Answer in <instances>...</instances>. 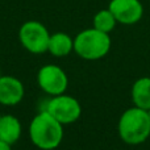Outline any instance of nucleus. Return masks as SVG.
Wrapping results in <instances>:
<instances>
[{"label":"nucleus","instance_id":"nucleus-9","mask_svg":"<svg viewBox=\"0 0 150 150\" xmlns=\"http://www.w3.org/2000/svg\"><path fill=\"white\" fill-rule=\"evenodd\" d=\"M21 137L20 120L12 115L0 116V140L9 144L11 146L16 144Z\"/></svg>","mask_w":150,"mask_h":150},{"label":"nucleus","instance_id":"nucleus-5","mask_svg":"<svg viewBox=\"0 0 150 150\" xmlns=\"http://www.w3.org/2000/svg\"><path fill=\"white\" fill-rule=\"evenodd\" d=\"M18 40L29 53L42 54L47 52L50 33L44 24L38 21H26L18 30Z\"/></svg>","mask_w":150,"mask_h":150},{"label":"nucleus","instance_id":"nucleus-15","mask_svg":"<svg viewBox=\"0 0 150 150\" xmlns=\"http://www.w3.org/2000/svg\"><path fill=\"white\" fill-rule=\"evenodd\" d=\"M0 78H1V71H0Z\"/></svg>","mask_w":150,"mask_h":150},{"label":"nucleus","instance_id":"nucleus-2","mask_svg":"<svg viewBox=\"0 0 150 150\" xmlns=\"http://www.w3.org/2000/svg\"><path fill=\"white\" fill-rule=\"evenodd\" d=\"M119 136L128 145H140L150 137V117L146 109L133 107L120 116Z\"/></svg>","mask_w":150,"mask_h":150},{"label":"nucleus","instance_id":"nucleus-6","mask_svg":"<svg viewBox=\"0 0 150 150\" xmlns=\"http://www.w3.org/2000/svg\"><path fill=\"white\" fill-rule=\"evenodd\" d=\"M37 83L45 93L55 96L65 93L69 86V78L61 66L49 63V65L42 66L38 70Z\"/></svg>","mask_w":150,"mask_h":150},{"label":"nucleus","instance_id":"nucleus-13","mask_svg":"<svg viewBox=\"0 0 150 150\" xmlns=\"http://www.w3.org/2000/svg\"><path fill=\"white\" fill-rule=\"evenodd\" d=\"M0 150H12L11 149V145L7 142H4V141L0 140Z\"/></svg>","mask_w":150,"mask_h":150},{"label":"nucleus","instance_id":"nucleus-4","mask_svg":"<svg viewBox=\"0 0 150 150\" xmlns=\"http://www.w3.org/2000/svg\"><path fill=\"white\" fill-rule=\"evenodd\" d=\"M42 111H46L62 125H69L78 121L82 115L80 103L75 98L66 93L52 96L46 101V105Z\"/></svg>","mask_w":150,"mask_h":150},{"label":"nucleus","instance_id":"nucleus-11","mask_svg":"<svg viewBox=\"0 0 150 150\" xmlns=\"http://www.w3.org/2000/svg\"><path fill=\"white\" fill-rule=\"evenodd\" d=\"M132 100L136 107L142 109L150 108V78L142 76L133 83Z\"/></svg>","mask_w":150,"mask_h":150},{"label":"nucleus","instance_id":"nucleus-10","mask_svg":"<svg viewBox=\"0 0 150 150\" xmlns=\"http://www.w3.org/2000/svg\"><path fill=\"white\" fill-rule=\"evenodd\" d=\"M74 50V40L69 34L58 32L50 34L47 52L54 57H66Z\"/></svg>","mask_w":150,"mask_h":150},{"label":"nucleus","instance_id":"nucleus-12","mask_svg":"<svg viewBox=\"0 0 150 150\" xmlns=\"http://www.w3.org/2000/svg\"><path fill=\"white\" fill-rule=\"evenodd\" d=\"M92 23H93V28L95 29L109 34V32H112L115 29L117 21L115 18L113 13L109 9H101L93 16Z\"/></svg>","mask_w":150,"mask_h":150},{"label":"nucleus","instance_id":"nucleus-8","mask_svg":"<svg viewBox=\"0 0 150 150\" xmlns=\"http://www.w3.org/2000/svg\"><path fill=\"white\" fill-rule=\"evenodd\" d=\"M24 84L20 79L11 75H1L0 78V104L7 107L17 105L24 98Z\"/></svg>","mask_w":150,"mask_h":150},{"label":"nucleus","instance_id":"nucleus-7","mask_svg":"<svg viewBox=\"0 0 150 150\" xmlns=\"http://www.w3.org/2000/svg\"><path fill=\"white\" fill-rule=\"evenodd\" d=\"M108 9L113 13L117 23L124 25L137 24L144 16V7L140 0H111Z\"/></svg>","mask_w":150,"mask_h":150},{"label":"nucleus","instance_id":"nucleus-3","mask_svg":"<svg viewBox=\"0 0 150 150\" xmlns=\"http://www.w3.org/2000/svg\"><path fill=\"white\" fill-rule=\"evenodd\" d=\"M111 49V37L95 28L84 29L74 38V52L86 61L104 58Z\"/></svg>","mask_w":150,"mask_h":150},{"label":"nucleus","instance_id":"nucleus-14","mask_svg":"<svg viewBox=\"0 0 150 150\" xmlns=\"http://www.w3.org/2000/svg\"><path fill=\"white\" fill-rule=\"evenodd\" d=\"M148 113H149V117H150V108L148 109Z\"/></svg>","mask_w":150,"mask_h":150},{"label":"nucleus","instance_id":"nucleus-1","mask_svg":"<svg viewBox=\"0 0 150 150\" xmlns=\"http://www.w3.org/2000/svg\"><path fill=\"white\" fill-rule=\"evenodd\" d=\"M29 137L41 150H54L63 140V125L49 112L40 111L29 125Z\"/></svg>","mask_w":150,"mask_h":150}]
</instances>
